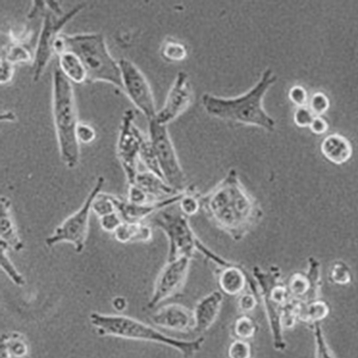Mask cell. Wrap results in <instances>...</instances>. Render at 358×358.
Masks as SVG:
<instances>
[{"instance_id":"3957f363","label":"cell","mask_w":358,"mask_h":358,"mask_svg":"<svg viewBox=\"0 0 358 358\" xmlns=\"http://www.w3.org/2000/svg\"><path fill=\"white\" fill-rule=\"evenodd\" d=\"M52 110L59 155L69 169H74L80 154L76 136L78 109L72 83L58 67L52 76Z\"/></svg>"},{"instance_id":"9c48e42d","label":"cell","mask_w":358,"mask_h":358,"mask_svg":"<svg viewBox=\"0 0 358 358\" xmlns=\"http://www.w3.org/2000/svg\"><path fill=\"white\" fill-rule=\"evenodd\" d=\"M148 139L150 141L164 180L178 192L188 189L187 178L179 162L167 126L158 124L155 119L148 122Z\"/></svg>"},{"instance_id":"1f68e13d","label":"cell","mask_w":358,"mask_h":358,"mask_svg":"<svg viewBox=\"0 0 358 358\" xmlns=\"http://www.w3.org/2000/svg\"><path fill=\"white\" fill-rule=\"evenodd\" d=\"M228 355L229 358H250L251 347L244 341H235L230 345Z\"/></svg>"},{"instance_id":"8fae6325","label":"cell","mask_w":358,"mask_h":358,"mask_svg":"<svg viewBox=\"0 0 358 358\" xmlns=\"http://www.w3.org/2000/svg\"><path fill=\"white\" fill-rule=\"evenodd\" d=\"M132 110L125 111L117 143V153L129 185L134 184L138 173V163L141 145L145 137L134 124Z\"/></svg>"},{"instance_id":"7402d4cb","label":"cell","mask_w":358,"mask_h":358,"mask_svg":"<svg viewBox=\"0 0 358 358\" xmlns=\"http://www.w3.org/2000/svg\"><path fill=\"white\" fill-rule=\"evenodd\" d=\"M59 69L71 82L76 84L87 83V73L80 59L73 52L66 51L58 55Z\"/></svg>"},{"instance_id":"603a6c76","label":"cell","mask_w":358,"mask_h":358,"mask_svg":"<svg viewBox=\"0 0 358 358\" xmlns=\"http://www.w3.org/2000/svg\"><path fill=\"white\" fill-rule=\"evenodd\" d=\"M330 312V307L325 302L314 301L307 304L300 303L297 315L302 322L313 325L321 323L329 316Z\"/></svg>"},{"instance_id":"7c38bea8","label":"cell","mask_w":358,"mask_h":358,"mask_svg":"<svg viewBox=\"0 0 358 358\" xmlns=\"http://www.w3.org/2000/svg\"><path fill=\"white\" fill-rule=\"evenodd\" d=\"M191 262L192 258L186 257L167 260L157 278L148 304L149 309L155 308L182 290L189 273Z\"/></svg>"},{"instance_id":"4fadbf2b","label":"cell","mask_w":358,"mask_h":358,"mask_svg":"<svg viewBox=\"0 0 358 358\" xmlns=\"http://www.w3.org/2000/svg\"><path fill=\"white\" fill-rule=\"evenodd\" d=\"M192 89L187 73L179 72L171 87L164 106L155 118L159 124L167 126L184 113L192 101Z\"/></svg>"},{"instance_id":"30bf717a","label":"cell","mask_w":358,"mask_h":358,"mask_svg":"<svg viewBox=\"0 0 358 358\" xmlns=\"http://www.w3.org/2000/svg\"><path fill=\"white\" fill-rule=\"evenodd\" d=\"M123 83V91L148 122L156 117L157 110L150 84L140 69L131 62L122 58L118 62Z\"/></svg>"},{"instance_id":"6da1fadb","label":"cell","mask_w":358,"mask_h":358,"mask_svg":"<svg viewBox=\"0 0 358 358\" xmlns=\"http://www.w3.org/2000/svg\"><path fill=\"white\" fill-rule=\"evenodd\" d=\"M200 201L207 219L234 242L243 241L264 216L259 202L234 169L212 190L200 195Z\"/></svg>"},{"instance_id":"74e56055","label":"cell","mask_w":358,"mask_h":358,"mask_svg":"<svg viewBox=\"0 0 358 358\" xmlns=\"http://www.w3.org/2000/svg\"><path fill=\"white\" fill-rule=\"evenodd\" d=\"M15 74V66L1 58L0 62V83L2 85L9 83L13 78Z\"/></svg>"},{"instance_id":"f35d334b","label":"cell","mask_w":358,"mask_h":358,"mask_svg":"<svg viewBox=\"0 0 358 358\" xmlns=\"http://www.w3.org/2000/svg\"><path fill=\"white\" fill-rule=\"evenodd\" d=\"M289 97L292 103L300 107H304L308 99L306 90L301 86L293 87L290 90Z\"/></svg>"},{"instance_id":"8992f818","label":"cell","mask_w":358,"mask_h":358,"mask_svg":"<svg viewBox=\"0 0 358 358\" xmlns=\"http://www.w3.org/2000/svg\"><path fill=\"white\" fill-rule=\"evenodd\" d=\"M62 38L64 52H72L80 59L87 73V83L106 82L124 89L120 66L110 55L102 34H62Z\"/></svg>"},{"instance_id":"83f0119b","label":"cell","mask_w":358,"mask_h":358,"mask_svg":"<svg viewBox=\"0 0 358 358\" xmlns=\"http://www.w3.org/2000/svg\"><path fill=\"white\" fill-rule=\"evenodd\" d=\"M178 206L182 213L188 218L196 215L201 210L200 194L194 187H189L182 199L179 201Z\"/></svg>"},{"instance_id":"7a4b0ae2","label":"cell","mask_w":358,"mask_h":358,"mask_svg":"<svg viewBox=\"0 0 358 358\" xmlns=\"http://www.w3.org/2000/svg\"><path fill=\"white\" fill-rule=\"evenodd\" d=\"M277 79L272 69H266L257 83L243 95L227 99L203 94V107L207 113L222 120L257 127L272 132L275 129V122L264 109L263 100Z\"/></svg>"},{"instance_id":"8d00e7d4","label":"cell","mask_w":358,"mask_h":358,"mask_svg":"<svg viewBox=\"0 0 358 358\" xmlns=\"http://www.w3.org/2000/svg\"><path fill=\"white\" fill-rule=\"evenodd\" d=\"M257 304L255 295L251 293H245L241 296L238 301V306L244 313L253 311Z\"/></svg>"},{"instance_id":"4dcf8cb0","label":"cell","mask_w":358,"mask_h":358,"mask_svg":"<svg viewBox=\"0 0 358 358\" xmlns=\"http://www.w3.org/2000/svg\"><path fill=\"white\" fill-rule=\"evenodd\" d=\"M310 287L308 279L299 274L294 275L289 282V292L296 296H305L310 291Z\"/></svg>"},{"instance_id":"f546056e","label":"cell","mask_w":358,"mask_h":358,"mask_svg":"<svg viewBox=\"0 0 358 358\" xmlns=\"http://www.w3.org/2000/svg\"><path fill=\"white\" fill-rule=\"evenodd\" d=\"M234 331L238 337L243 339H250L255 336L256 327L250 318L242 317L236 320Z\"/></svg>"},{"instance_id":"d4e9b609","label":"cell","mask_w":358,"mask_h":358,"mask_svg":"<svg viewBox=\"0 0 358 358\" xmlns=\"http://www.w3.org/2000/svg\"><path fill=\"white\" fill-rule=\"evenodd\" d=\"M121 199L111 194L100 192L92 204V212L99 218L110 214L117 213Z\"/></svg>"},{"instance_id":"d6a6232c","label":"cell","mask_w":358,"mask_h":358,"mask_svg":"<svg viewBox=\"0 0 358 358\" xmlns=\"http://www.w3.org/2000/svg\"><path fill=\"white\" fill-rule=\"evenodd\" d=\"M124 220L118 213H114L100 218L101 228L106 232L114 233Z\"/></svg>"},{"instance_id":"e0dca14e","label":"cell","mask_w":358,"mask_h":358,"mask_svg":"<svg viewBox=\"0 0 358 358\" xmlns=\"http://www.w3.org/2000/svg\"><path fill=\"white\" fill-rule=\"evenodd\" d=\"M148 194L153 201H159L178 193L164 178L150 172H138L134 184Z\"/></svg>"},{"instance_id":"44dd1931","label":"cell","mask_w":358,"mask_h":358,"mask_svg":"<svg viewBox=\"0 0 358 358\" xmlns=\"http://www.w3.org/2000/svg\"><path fill=\"white\" fill-rule=\"evenodd\" d=\"M322 151L328 160L336 164L346 162L352 155L350 144L339 135L327 137L322 143Z\"/></svg>"},{"instance_id":"4316f807","label":"cell","mask_w":358,"mask_h":358,"mask_svg":"<svg viewBox=\"0 0 358 358\" xmlns=\"http://www.w3.org/2000/svg\"><path fill=\"white\" fill-rule=\"evenodd\" d=\"M139 160L147 169V171L164 178L158 159L155 153L151 142L148 138L146 139L145 138L141 145Z\"/></svg>"},{"instance_id":"484cf974","label":"cell","mask_w":358,"mask_h":358,"mask_svg":"<svg viewBox=\"0 0 358 358\" xmlns=\"http://www.w3.org/2000/svg\"><path fill=\"white\" fill-rule=\"evenodd\" d=\"M9 249L10 248L5 243L0 241V266H1L2 271L15 285L19 287L24 286L26 281L10 260L8 256Z\"/></svg>"},{"instance_id":"b9f144b4","label":"cell","mask_w":358,"mask_h":358,"mask_svg":"<svg viewBox=\"0 0 358 358\" xmlns=\"http://www.w3.org/2000/svg\"><path fill=\"white\" fill-rule=\"evenodd\" d=\"M313 132L317 134L324 133L327 129V124L321 117H314L313 121L310 126Z\"/></svg>"},{"instance_id":"ba28073f","label":"cell","mask_w":358,"mask_h":358,"mask_svg":"<svg viewBox=\"0 0 358 358\" xmlns=\"http://www.w3.org/2000/svg\"><path fill=\"white\" fill-rule=\"evenodd\" d=\"M104 184V177L99 176L79 210L57 227L53 233L47 237L45 244L48 248L68 243L74 246L76 253L83 252L87 241L92 204L96 196L102 192Z\"/></svg>"},{"instance_id":"cb8c5ba5","label":"cell","mask_w":358,"mask_h":358,"mask_svg":"<svg viewBox=\"0 0 358 358\" xmlns=\"http://www.w3.org/2000/svg\"><path fill=\"white\" fill-rule=\"evenodd\" d=\"M161 55L169 63L182 62L187 57V49L181 42L168 38L162 46Z\"/></svg>"},{"instance_id":"52a82bcc","label":"cell","mask_w":358,"mask_h":358,"mask_svg":"<svg viewBox=\"0 0 358 358\" xmlns=\"http://www.w3.org/2000/svg\"><path fill=\"white\" fill-rule=\"evenodd\" d=\"M48 3L50 9L43 15L42 27L35 51L33 64V77L35 82L39 81L50 59L54 55V44L59 36L62 34L63 28L85 7V4H79L69 13H64L55 2Z\"/></svg>"},{"instance_id":"ab89813d","label":"cell","mask_w":358,"mask_h":358,"mask_svg":"<svg viewBox=\"0 0 358 358\" xmlns=\"http://www.w3.org/2000/svg\"><path fill=\"white\" fill-rule=\"evenodd\" d=\"M310 107L313 113L320 115L324 113L329 107V101L324 95L315 94L311 100Z\"/></svg>"},{"instance_id":"ffe728a7","label":"cell","mask_w":358,"mask_h":358,"mask_svg":"<svg viewBox=\"0 0 358 358\" xmlns=\"http://www.w3.org/2000/svg\"><path fill=\"white\" fill-rule=\"evenodd\" d=\"M7 38V42L2 47L1 58L6 59L14 66L18 64H34L35 52L28 44L20 41L13 34Z\"/></svg>"},{"instance_id":"d6986e66","label":"cell","mask_w":358,"mask_h":358,"mask_svg":"<svg viewBox=\"0 0 358 358\" xmlns=\"http://www.w3.org/2000/svg\"><path fill=\"white\" fill-rule=\"evenodd\" d=\"M153 228L145 222H124L114 232L115 240L122 244L147 243L153 238Z\"/></svg>"},{"instance_id":"2e32d148","label":"cell","mask_w":358,"mask_h":358,"mask_svg":"<svg viewBox=\"0 0 358 358\" xmlns=\"http://www.w3.org/2000/svg\"><path fill=\"white\" fill-rule=\"evenodd\" d=\"M217 275L222 291L231 296L241 294L248 280L244 268L233 262L227 266L218 267Z\"/></svg>"},{"instance_id":"5b68a950","label":"cell","mask_w":358,"mask_h":358,"mask_svg":"<svg viewBox=\"0 0 358 358\" xmlns=\"http://www.w3.org/2000/svg\"><path fill=\"white\" fill-rule=\"evenodd\" d=\"M89 319L101 335L165 345L178 350L186 357L198 352L205 341L203 337L193 341L173 338L150 325L126 316L94 313Z\"/></svg>"},{"instance_id":"9a60e30c","label":"cell","mask_w":358,"mask_h":358,"mask_svg":"<svg viewBox=\"0 0 358 358\" xmlns=\"http://www.w3.org/2000/svg\"><path fill=\"white\" fill-rule=\"evenodd\" d=\"M224 295L215 290L206 295L195 306L193 311V330L197 334L206 331L215 322L222 308Z\"/></svg>"},{"instance_id":"277c9868","label":"cell","mask_w":358,"mask_h":358,"mask_svg":"<svg viewBox=\"0 0 358 358\" xmlns=\"http://www.w3.org/2000/svg\"><path fill=\"white\" fill-rule=\"evenodd\" d=\"M144 222L162 230L166 235L169 243V261L183 257L192 259L194 254L199 252L218 267L231 263L208 248L199 240L189 218L182 213L178 204L163 208Z\"/></svg>"},{"instance_id":"836d02e7","label":"cell","mask_w":358,"mask_h":358,"mask_svg":"<svg viewBox=\"0 0 358 358\" xmlns=\"http://www.w3.org/2000/svg\"><path fill=\"white\" fill-rule=\"evenodd\" d=\"M76 136L80 143L88 144L94 142L96 138V132L91 125L79 123Z\"/></svg>"},{"instance_id":"7bdbcfd3","label":"cell","mask_w":358,"mask_h":358,"mask_svg":"<svg viewBox=\"0 0 358 358\" xmlns=\"http://www.w3.org/2000/svg\"><path fill=\"white\" fill-rule=\"evenodd\" d=\"M113 308L117 311H122L124 310L127 306V301L123 297H116L115 299L113 302Z\"/></svg>"},{"instance_id":"60d3db41","label":"cell","mask_w":358,"mask_h":358,"mask_svg":"<svg viewBox=\"0 0 358 358\" xmlns=\"http://www.w3.org/2000/svg\"><path fill=\"white\" fill-rule=\"evenodd\" d=\"M333 280L338 285H347L350 281V275L346 268L336 266L333 273Z\"/></svg>"},{"instance_id":"5bb4252c","label":"cell","mask_w":358,"mask_h":358,"mask_svg":"<svg viewBox=\"0 0 358 358\" xmlns=\"http://www.w3.org/2000/svg\"><path fill=\"white\" fill-rule=\"evenodd\" d=\"M153 322L165 329L187 332L193 330V312L179 304H170L159 309L152 318Z\"/></svg>"},{"instance_id":"d590c367","label":"cell","mask_w":358,"mask_h":358,"mask_svg":"<svg viewBox=\"0 0 358 358\" xmlns=\"http://www.w3.org/2000/svg\"><path fill=\"white\" fill-rule=\"evenodd\" d=\"M313 118L312 113L305 107H300L294 113V122L301 127L310 126Z\"/></svg>"},{"instance_id":"f1b7e54d","label":"cell","mask_w":358,"mask_h":358,"mask_svg":"<svg viewBox=\"0 0 358 358\" xmlns=\"http://www.w3.org/2000/svg\"><path fill=\"white\" fill-rule=\"evenodd\" d=\"M312 327L315 344V358H336L327 342L321 323H315Z\"/></svg>"},{"instance_id":"ac0fdd59","label":"cell","mask_w":358,"mask_h":358,"mask_svg":"<svg viewBox=\"0 0 358 358\" xmlns=\"http://www.w3.org/2000/svg\"><path fill=\"white\" fill-rule=\"evenodd\" d=\"M0 206H1V208H0V236H1V241L5 243L10 248L20 252L24 245L12 217L10 199L2 196Z\"/></svg>"},{"instance_id":"e575fe53","label":"cell","mask_w":358,"mask_h":358,"mask_svg":"<svg viewBox=\"0 0 358 358\" xmlns=\"http://www.w3.org/2000/svg\"><path fill=\"white\" fill-rule=\"evenodd\" d=\"M128 201L134 204H142L153 201L138 187L132 185L129 186Z\"/></svg>"}]
</instances>
